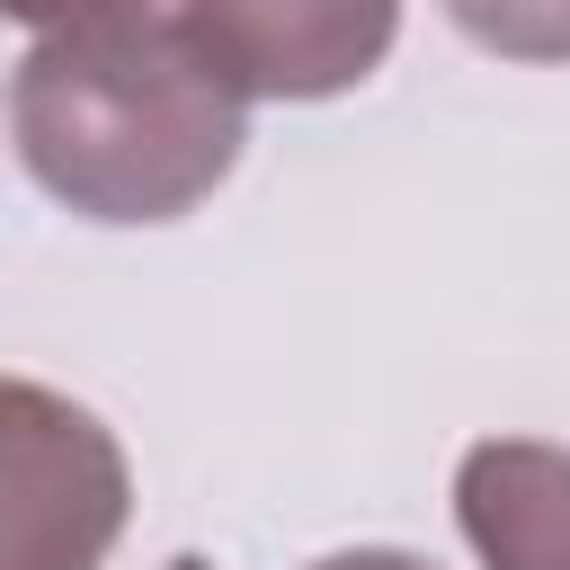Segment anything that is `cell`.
Instances as JSON below:
<instances>
[{"mask_svg":"<svg viewBox=\"0 0 570 570\" xmlns=\"http://www.w3.org/2000/svg\"><path fill=\"white\" fill-rule=\"evenodd\" d=\"M9 134L27 178L80 223H178L232 178L249 98L205 62L187 18L107 9L36 36L9 80Z\"/></svg>","mask_w":570,"mask_h":570,"instance_id":"1","label":"cell"},{"mask_svg":"<svg viewBox=\"0 0 570 570\" xmlns=\"http://www.w3.org/2000/svg\"><path fill=\"white\" fill-rule=\"evenodd\" d=\"M169 570H214V561H205V552H178V561H169Z\"/></svg>","mask_w":570,"mask_h":570,"instance_id":"8","label":"cell"},{"mask_svg":"<svg viewBox=\"0 0 570 570\" xmlns=\"http://www.w3.org/2000/svg\"><path fill=\"white\" fill-rule=\"evenodd\" d=\"M134 517L125 445L53 383L0 374V570H107Z\"/></svg>","mask_w":570,"mask_h":570,"instance_id":"2","label":"cell"},{"mask_svg":"<svg viewBox=\"0 0 570 570\" xmlns=\"http://www.w3.org/2000/svg\"><path fill=\"white\" fill-rule=\"evenodd\" d=\"M445 18L499 62H570V0H445Z\"/></svg>","mask_w":570,"mask_h":570,"instance_id":"5","label":"cell"},{"mask_svg":"<svg viewBox=\"0 0 570 570\" xmlns=\"http://www.w3.org/2000/svg\"><path fill=\"white\" fill-rule=\"evenodd\" d=\"M107 9H142V0H0V18L53 36V27H80V18H107Z\"/></svg>","mask_w":570,"mask_h":570,"instance_id":"6","label":"cell"},{"mask_svg":"<svg viewBox=\"0 0 570 570\" xmlns=\"http://www.w3.org/2000/svg\"><path fill=\"white\" fill-rule=\"evenodd\" d=\"M312 570H436V561L392 552V543H356V552H330V561H312Z\"/></svg>","mask_w":570,"mask_h":570,"instance_id":"7","label":"cell"},{"mask_svg":"<svg viewBox=\"0 0 570 570\" xmlns=\"http://www.w3.org/2000/svg\"><path fill=\"white\" fill-rule=\"evenodd\" d=\"M187 36L240 98H338L383 71L401 0H178Z\"/></svg>","mask_w":570,"mask_h":570,"instance_id":"3","label":"cell"},{"mask_svg":"<svg viewBox=\"0 0 570 570\" xmlns=\"http://www.w3.org/2000/svg\"><path fill=\"white\" fill-rule=\"evenodd\" d=\"M454 525L481 570H570V445L481 436L454 463Z\"/></svg>","mask_w":570,"mask_h":570,"instance_id":"4","label":"cell"}]
</instances>
